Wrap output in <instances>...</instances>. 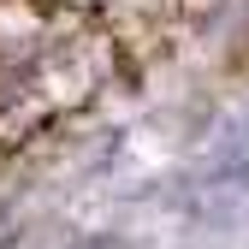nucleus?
Returning a JSON list of instances; mask_svg holds the SVG:
<instances>
[{"label": "nucleus", "instance_id": "f257e3e1", "mask_svg": "<svg viewBox=\"0 0 249 249\" xmlns=\"http://www.w3.org/2000/svg\"><path fill=\"white\" fill-rule=\"evenodd\" d=\"M0 249H6V237H0Z\"/></svg>", "mask_w": 249, "mask_h": 249}]
</instances>
